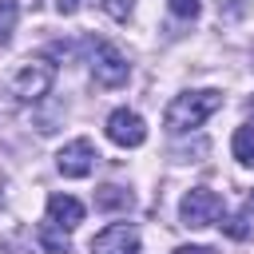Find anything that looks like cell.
<instances>
[{
	"instance_id": "obj_1",
	"label": "cell",
	"mask_w": 254,
	"mask_h": 254,
	"mask_svg": "<svg viewBox=\"0 0 254 254\" xmlns=\"http://www.w3.org/2000/svg\"><path fill=\"white\" fill-rule=\"evenodd\" d=\"M218 107H222V91H214V87L183 91V95H175V99L167 103V111H163V127H167L171 135L194 131V127H202Z\"/></svg>"
},
{
	"instance_id": "obj_2",
	"label": "cell",
	"mask_w": 254,
	"mask_h": 254,
	"mask_svg": "<svg viewBox=\"0 0 254 254\" xmlns=\"http://www.w3.org/2000/svg\"><path fill=\"white\" fill-rule=\"evenodd\" d=\"M52 83H56V67L48 60H24L8 79V95L16 103H36L52 91Z\"/></svg>"
},
{
	"instance_id": "obj_3",
	"label": "cell",
	"mask_w": 254,
	"mask_h": 254,
	"mask_svg": "<svg viewBox=\"0 0 254 254\" xmlns=\"http://www.w3.org/2000/svg\"><path fill=\"white\" fill-rule=\"evenodd\" d=\"M222 210H226V202H222V194L210 190V187H190V190L183 194V202H179V218H183V226H190V230L218 222Z\"/></svg>"
},
{
	"instance_id": "obj_4",
	"label": "cell",
	"mask_w": 254,
	"mask_h": 254,
	"mask_svg": "<svg viewBox=\"0 0 254 254\" xmlns=\"http://www.w3.org/2000/svg\"><path fill=\"white\" fill-rule=\"evenodd\" d=\"M91 79L99 87H123L131 79V64L115 44H95L91 52Z\"/></svg>"
},
{
	"instance_id": "obj_5",
	"label": "cell",
	"mask_w": 254,
	"mask_h": 254,
	"mask_svg": "<svg viewBox=\"0 0 254 254\" xmlns=\"http://www.w3.org/2000/svg\"><path fill=\"white\" fill-rule=\"evenodd\" d=\"M95 159L99 155H95V143L91 139H71V143H64L56 151V171L64 179H83V175H91Z\"/></svg>"
},
{
	"instance_id": "obj_6",
	"label": "cell",
	"mask_w": 254,
	"mask_h": 254,
	"mask_svg": "<svg viewBox=\"0 0 254 254\" xmlns=\"http://www.w3.org/2000/svg\"><path fill=\"white\" fill-rule=\"evenodd\" d=\"M107 139H111L115 147H143V139H147L143 115H139V111H127V107L111 111V115H107Z\"/></svg>"
},
{
	"instance_id": "obj_7",
	"label": "cell",
	"mask_w": 254,
	"mask_h": 254,
	"mask_svg": "<svg viewBox=\"0 0 254 254\" xmlns=\"http://www.w3.org/2000/svg\"><path fill=\"white\" fill-rule=\"evenodd\" d=\"M91 254H139V230L131 222H111L91 238Z\"/></svg>"
},
{
	"instance_id": "obj_8",
	"label": "cell",
	"mask_w": 254,
	"mask_h": 254,
	"mask_svg": "<svg viewBox=\"0 0 254 254\" xmlns=\"http://www.w3.org/2000/svg\"><path fill=\"white\" fill-rule=\"evenodd\" d=\"M48 222H56L64 230H75L83 222V202L71 198V194H48Z\"/></svg>"
},
{
	"instance_id": "obj_9",
	"label": "cell",
	"mask_w": 254,
	"mask_h": 254,
	"mask_svg": "<svg viewBox=\"0 0 254 254\" xmlns=\"http://www.w3.org/2000/svg\"><path fill=\"white\" fill-rule=\"evenodd\" d=\"M131 206H135V194H131L127 187L107 183V187L95 190V210H131Z\"/></svg>"
},
{
	"instance_id": "obj_10",
	"label": "cell",
	"mask_w": 254,
	"mask_h": 254,
	"mask_svg": "<svg viewBox=\"0 0 254 254\" xmlns=\"http://www.w3.org/2000/svg\"><path fill=\"white\" fill-rule=\"evenodd\" d=\"M36 238H40L44 254H71V238H67V230L56 226V222H44V226L36 230Z\"/></svg>"
},
{
	"instance_id": "obj_11",
	"label": "cell",
	"mask_w": 254,
	"mask_h": 254,
	"mask_svg": "<svg viewBox=\"0 0 254 254\" xmlns=\"http://www.w3.org/2000/svg\"><path fill=\"white\" fill-rule=\"evenodd\" d=\"M230 151H234V159H238L242 167H254V123H246V127H238V131H234Z\"/></svg>"
},
{
	"instance_id": "obj_12",
	"label": "cell",
	"mask_w": 254,
	"mask_h": 254,
	"mask_svg": "<svg viewBox=\"0 0 254 254\" xmlns=\"http://www.w3.org/2000/svg\"><path fill=\"white\" fill-rule=\"evenodd\" d=\"M16 20H20V4H16V0H0V44L12 40Z\"/></svg>"
},
{
	"instance_id": "obj_13",
	"label": "cell",
	"mask_w": 254,
	"mask_h": 254,
	"mask_svg": "<svg viewBox=\"0 0 254 254\" xmlns=\"http://www.w3.org/2000/svg\"><path fill=\"white\" fill-rule=\"evenodd\" d=\"M167 4H171V12H175V16H183V20H194V16H198V8H202L198 0H167Z\"/></svg>"
},
{
	"instance_id": "obj_14",
	"label": "cell",
	"mask_w": 254,
	"mask_h": 254,
	"mask_svg": "<svg viewBox=\"0 0 254 254\" xmlns=\"http://www.w3.org/2000/svg\"><path fill=\"white\" fill-rule=\"evenodd\" d=\"M131 4H135V0H103V12H107L111 20H127V16H131Z\"/></svg>"
},
{
	"instance_id": "obj_15",
	"label": "cell",
	"mask_w": 254,
	"mask_h": 254,
	"mask_svg": "<svg viewBox=\"0 0 254 254\" xmlns=\"http://www.w3.org/2000/svg\"><path fill=\"white\" fill-rule=\"evenodd\" d=\"M222 226H226V234H230V238H246V234H250V226H246V214H234V218H226Z\"/></svg>"
},
{
	"instance_id": "obj_16",
	"label": "cell",
	"mask_w": 254,
	"mask_h": 254,
	"mask_svg": "<svg viewBox=\"0 0 254 254\" xmlns=\"http://www.w3.org/2000/svg\"><path fill=\"white\" fill-rule=\"evenodd\" d=\"M79 4H83V0H56V8H60L64 16H71V12H79Z\"/></svg>"
},
{
	"instance_id": "obj_17",
	"label": "cell",
	"mask_w": 254,
	"mask_h": 254,
	"mask_svg": "<svg viewBox=\"0 0 254 254\" xmlns=\"http://www.w3.org/2000/svg\"><path fill=\"white\" fill-rule=\"evenodd\" d=\"M175 254H214V250H210V246H179Z\"/></svg>"
},
{
	"instance_id": "obj_18",
	"label": "cell",
	"mask_w": 254,
	"mask_h": 254,
	"mask_svg": "<svg viewBox=\"0 0 254 254\" xmlns=\"http://www.w3.org/2000/svg\"><path fill=\"white\" fill-rule=\"evenodd\" d=\"M250 206H254V194H250Z\"/></svg>"
}]
</instances>
